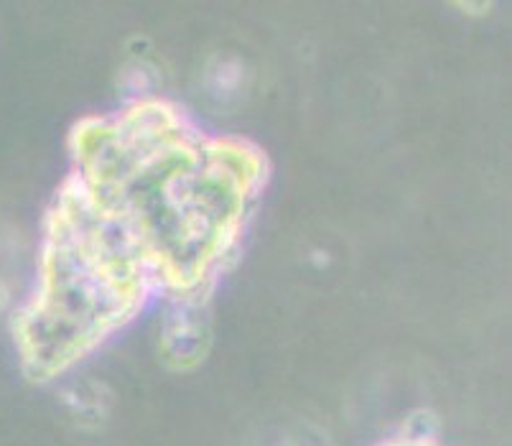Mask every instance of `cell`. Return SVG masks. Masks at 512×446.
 <instances>
[{
    "label": "cell",
    "instance_id": "obj_4",
    "mask_svg": "<svg viewBox=\"0 0 512 446\" xmlns=\"http://www.w3.org/2000/svg\"><path fill=\"white\" fill-rule=\"evenodd\" d=\"M380 446H441L434 436L428 434V431H403L400 436H393V439L383 441Z\"/></svg>",
    "mask_w": 512,
    "mask_h": 446
},
{
    "label": "cell",
    "instance_id": "obj_2",
    "mask_svg": "<svg viewBox=\"0 0 512 446\" xmlns=\"http://www.w3.org/2000/svg\"><path fill=\"white\" fill-rule=\"evenodd\" d=\"M161 296L123 232L64 179L44 222L34 294L13 319L31 380L62 378Z\"/></svg>",
    "mask_w": 512,
    "mask_h": 446
},
{
    "label": "cell",
    "instance_id": "obj_3",
    "mask_svg": "<svg viewBox=\"0 0 512 446\" xmlns=\"http://www.w3.org/2000/svg\"><path fill=\"white\" fill-rule=\"evenodd\" d=\"M209 294L171 296L166 299L164 324H161V357L169 367L186 373L197 370L212 347V324H209Z\"/></svg>",
    "mask_w": 512,
    "mask_h": 446
},
{
    "label": "cell",
    "instance_id": "obj_1",
    "mask_svg": "<svg viewBox=\"0 0 512 446\" xmlns=\"http://www.w3.org/2000/svg\"><path fill=\"white\" fill-rule=\"evenodd\" d=\"M67 179L146 258L158 291L212 294L268 181L255 143L212 136L164 97L79 120Z\"/></svg>",
    "mask_w": 512,
    "mask_h": 446
}]
</instances>
